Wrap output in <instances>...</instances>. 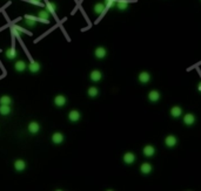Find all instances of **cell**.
Masks as SVG:
<instances>
[{
  "label": "cell",
  "instance_id": "4fadbf2b",
  "mask_svg": "<svg viewBox=\"0 0 201 191\" xmlns=\"http://www.w3.org/2000/svg\"><path fill=\"white\" fill-rule=\"evenodd\" d=\"M106 55H107V51H106V48L105 47L95 48V51H94V56L97 57V59H103V57H106Z\"/></svg>",
  "mask_w": 201,
  "mask_h": 191
},
{
  "label": "cell",
  "instance_id": "7402d4cb",
  "mask_svg": "<svg viewBox=\"0 0 201 191\" xmlns=\"http://www.w3.org/2000/svg\"><path fill=\"white\" fill-rule=\"evenodd\" d=\"M14 169L17 171H24L26 169V162L24 159H17L14 162Z\"/></svg>",
  "mask_w": 201,
  "mask_h": 191
},
{
  "label": "cell",
  "instance_id": "d6986e66",
  "mask_svg": "<svg viewBox=\"0 0 201 191\" xmlns=\"http://www.w3.org/2000/svg\"><path fill=\"white\" fill-rule=\"evenodd\" d=\"M24 19H25V24H26V26H28L31 28L35 27V25H37V19L33 18L32 15H25Z\"/></svg>",
  "mask_w": 201,
  "mask_h": 191
},
{
  "label": "cell",
  "instance_id": "e0dca14e",
  "mask_svg": "<svg viewBox=\"0 0 201 191\" xmlns=\"http://www.w3.org/2000/svg\"><path fill=\"white\" fill-rule=\"evenodd\" d=\"M142 153H143V155L146 157H152L153 155L155 154V148L153 145H151V144H148V145H146L145 148L142 149Z\"/></svg>",
  "mask_w": 201,
  "mask_h": 191
},
{
  "label": "cell",
  "instance_id": "8fae6325",
  "mask_svg": "<svg viewBox=\"0 0 201 191\" xmlns=\"http://www.w3.org/2000/svg\"><path fill=\"white\" fill-rule=\"evenodd\" d=\"M161 99V94H160V91H149V94H148V100L151 101V102H158V101Z\"/></svg>",
  "mask_w": 201,
  "mask_h": 191
},
{
  "label": "cell",
  "instance_id": "7c38bea8",
  "mask_svg": "<svg viewBox=\"0 0 201 191\" xmlns=\"http://www.w3.org/2000/svg\"><path fill=\"white\" fill-rule=\"evenodd\" d=\"M5 56H6V59L10 60V61L11 60H14L15 57L18 56V52H17V49H15L14 47H11L5 52Z\"/></svg>",
  "mask_w": 201,
  "mask_h": 191
},
{
  "label": "cell",
  "instance_id": "2e32d148",
  "mask_svg": "<svg viewBox=\"0 0 201 191\" xmlns=\"http://www.w3.org/2000/svg\"><path fill=\"white\" fill-rule=\"evenodd\" d=\"M105 10H106L105 2H97V4H94V6H93L94 13H97V14H103V12H105Z\"/></svg>",
  "mask_w": 201,
  "mask_h": 191
},
{
  "label": "cell",
  "instance_id": "cb8c5ba5",
  "mask_svg": "<svg viewBox=\"0 0 201 191\" xmlns=\"http://www.w3.org/2000/svg\"><path fill=\"white\" fill-rule=\"evenodd\" d=\"M57 8H58V7H57V4H55V2L49 1V2L46 4V10L48 11L51 14H54V13L57 12Z\"/></svg>",
  "mask_w": 201,
  "mask_h": 191
},
{
  "label": "cell",
  "instance_id": "277c9868",
  "mask_svg": "<svg viewBox=\"0 0 201 191\" xmlns=\"http://www.w3.org/2000/svg\"><path fill=\"white\" fill-rule=\"evenodd\" d=\"M169 114H171L172 117L179 119V117L182 116V108L179 107V105H174V107H172L171 110H169Z\"/></svg>",
  "mask_w": 201,
  "mask_h": 191
},
{
  "label": "cell",
  "instance_id": "ffe728a7",
  "mask_svg": "<svg viewBox=\"0 0 201 191\" xmlns=\"http://www.w3.org/2000/svg\"><path fill=\"white\" fill-rule=\"evenodd\" d=\"M115 6H117V8L120 11H125L128 8V6H129V4H128L127 0H115Z\"/></svg>",
  "mask_w": 201,
  "mask_h": 191
},
{
  "label": "cell",
  "instance_id": "f1b7e54d",
  "mask_svg": "<svg viewBox=\"0 0 201 191\" xmlns=\"http://www.w3.org/2000/svg\"><path fill=\"white\" fill-rule=\"evenodd\" d=\"M33 5H41V0H30Z\"/></svg>",
  "mask_w": 201,
  "mask_h": 191
},
{
  "label": "cell",
  "instance_id": "52a82bcc",
  "mask_svg": "<svg viewBox=\"0 0 201 191\" xmlns=\"http://www.w3.org/2000/svg\"><path fill=\"white\" fill-rule=\"evenodd\" d=\"M53 102H54V105H57V107L61 108V107H64V105H66L67 99H66V96H64V95H57L55 97H54Z\"/></svg>",
  "mask_w": 201,
  "mask_h": 191
},
{
  "label": "cell",
  "instance_id": "ac0fdd59",
  "mask_svg": "<svg viewBox=\"0 0 201 191\" xmlns=\"http://www.w3.org/2000/svg\"><path fill=\"white\" fill-rule=\"evenodd\" d=\"M64 140L65 137L61 133H54V134L52 135V142H53L54 144H61L64 142Z\"/></svg>",
  "mask_w": 201,
  "mask_h": 191
},
{
  "label": "cell",
  "instance_id": "d4e9b609",
  "mask_svg": "<svg viewBox=\"0 0 201 191\" xmlns=\"http://www.w3.org/2000/svg\"><path fill=\"white\" fill-rule=\"evenodd\" d=\"M87 94H88L89 97L94 99V97H97L99 95V89L97 87H89L88 91H87Z\"/></svg>",
  "mask_w": 201,
  "mask_h": 191
},
{
  "label": "cell",
  "instance_id": "5bb4252c",
  "mask_svg": "<svg viewBox=\"0 0 201 191\" xmlns=\"http://www.w3.org/2000/svg\"><path fill=\"white\" fill-rule=\"evenodd\" d=\"M28 131H30L31 134H38L40 131V124L38 122H35V121H32L30 124H28Z\"/></svg>",
  "mask_w": 201,
  "mask_h": 191
},
{
  "label": "cell",
  "instance_id": "44dd1931",
  "mask_svg": "<svg viewBox=\"0 0 201 191\" xmlns=\"http://www.w3.org/2000/svg\"><path fill=\"white\" fill-rule=\"evenodd\" d=\"M40 68H41V65L37 61H32L30 62V65H28V71H30L31 73H33V74L39 72Z\"/></svg>",
  "mask_w": 201,
  "mask_h": 191
},
{
  "label": "cell",
  "instance_id": "83f0119b",
  "mask_svg": "<svg viewBox=\"0 0 201 191\" xmlns=\"http://www.w3.org/2000/svg\"><path fill=\"white\" fill-rule=\"evenodd\" d=\"M14 31H18L19 33H28L26 29H24V28H21V27H19V26H15L14 27ZM28 34H31V33H28Z\"/></svg>",
  "mask_w": 201,
  "mask_h": 191
},
{
  "label": "cell",
  "instance_id": "f546056e",
  "mask_svg": "<svg viewBox=\"0 0 201 191\" xmlns=\"http://www.w3.org/2000/svg\"><path fill=\"white\" fill-rule=\"evenodd\" d=\"M198 91H199L201 93V82L199 83V85H198Z\"/></svg>",
  "mask_w": 201,
  "mask_h": 191
},
{
  "label": "cell",
  "instance_id": "6da1fadb",
  "mask_svg": "<svg viewBox=\"0 0 201 191\" xmlns=\"http://www.w3.org/2000/svg\"><path fill=\"white\" fill-rule=\"evenodd\" d=\"M165 144H166V147H168V148H174L178 144L177 136H174V135H167L166 139H165Z\"/></svg>",
  "mask_w": 201,
  "mask_h": 191
},
{
  "label": "cell",
  "instance_id": "5b68a950",
  "mask_svg": "<svg viewBox=\"0 0 201 191\" xmlns=\"http://www.w3.org/2000/svg\"><path fill=\"white\" fill-rule=\"evenodd\" d=\"M152 170H153V167L151 163L145 162L140 165V172H141L142 175H149V174L152 172Z\"/></svg>",
  "mask_w": 201,
  "mask_h": 191
},
{
  "label": "cell",
  "instance_id": "ba28073f",
  "mask_svg": "<svg viewBox=\"0 0 201 191\" xmlns=\"http://www.w3.org/2000/svg\"><path fill=\"white\" fill-rule=\"evenodd\" d=\"M138 80L140 83H143V85H146L148 82L151 81V74L148 72H141L139 74V76H138Z\"/></svg>",
  "mask_w": 201,
  "mask_h": 191
},
{
  "label": "cell",
  "instance_id": "3957f363",
  "mask_svg": "<svg viewBox=\"0 0 201 191\" xmlns=\"http://www.w3.org/2000/svg\"><path fill=\"white\" fill-rule=\"evenodd\" d=\"M49 17H51V13H49L47 10L38 12V19H39L40 21H43L44 24H48V22H49Z\"/></svg>",
  "mask_w": 201,
  "mask_h": 191
},
{
  "label": "cell",
  "instance_id": "603a6c76",
  "mask_svg": "<svg viewBox=\"0 0 201 191\" xmlns=\"http://www.w3.org/2000/svg\"><path fill=\"white\" fill-rule=\"evenodd\" d=\"M11 111H12V109L8 105H0V115L7 116L11 114Z\"/></svg>",
  "mask_w": 201,
  "mask_h": 191
},
{
  "label": "cell",
  "instance_id": "9a60e30c",
  "mask_svg": "<svg viewBox=\"0 0 201 191\" xmlns=\"http://www.w3.org/2000/svg\"><path fill=\"white\" fill-rule=\"evenodd\" d=\"M123 159L126 164L131 165V164H133V163L135 162V155H134L133 153H126L125 155H123Z\"/></svg>",
  "mask_w": 201,
  "mask_h": 191
},
{
  "label": "cell",
  "instance_id": "9c48e42d",
  "mask_svg": "<svg viewBox=\"0 0 201 191\" xmlns=\"http://www.w3.org/2000/svg\"><path fill=\"white\" fill-rule=\"evenodd\" d=\"M81 119V114L79 110H71L68 113V120L71 122H78L79 120Z\"/></svg>",
  "mask_w": 201,
  "mask_h": 191
},
{
  "label": "cell",
  "instance_id": "30bf717a",
  "mask_svg": "<svg viewBox=\"0 0 201 191\" xmlns=\"http://www.w3.org/2000/svg\"><path fill=\"white\" fill-rule=\"evenodd\" d=\"M89 79L93 82H99L103 79V73L100 72V71H98V69H94V71H92L91 74H89Z\"/></svg>",
  "mask_w": 201,
  "mask_h": 191
},
{
  "label": "cell",
  "instance_id": "484cf974",
  "mask_svg": "<svg viewBox=\"0 0 201 191\" xmlns=\"http://www.w3.org/2000/svg\"><path fill=\"white\" fill-rule=\"evenodd\" d=\"M12 103V99H11V96L8 95H4L0 97V105H11Z\"/></svg>",
  "mask_w": 201,
  "mask_h": 191
},
{
  "label": "cell",
  "instance_id": "8992f818",
  "mask_svg": "<svg viewBox=\"0 0 201 191\" xmlns=\"http://www.w3.org/2000/svg\"><path fill=\"white\" fill-rule=\"evenodd\" d=\"M14 69L18 73H23L27 69V63L24 61V60H18V61L14 63Z\"/></svg>",
  "mask_w": 201,
  "mask_h": 191
},
{
  "label": "cell",
  "instance_id": "7a4b0ae2",
  "mask_svg": "<svg viewBox=\"0 0 201 191\" xmlns=\"http://www.w3.org/2000/svg\"><path fill=\"white\" fill-rule=\"evenodd\" d=\"M196 121V117L194 114H191V113H188V114H185L183 115V123L188 125V127H191L193 124L195 123Z\"/></svg>",
  "mask_w": 201,
  "mask_h": 191
},
{
  "label": "cell",
  "instance_id": "4316f807",
  "mask_svg": "<svg viewBox=\"0 0 201 191\" xmlns=\"http://www.w3.org/2000/svg\"><path fill=\"white\" fill-rule=\"evenodd\" d=\"M105 5H106V8H111L113 6H115V0H106Z\"/></svg>",
  "mask_w": 201,
  "mask_h": 191
}]
</instances>
